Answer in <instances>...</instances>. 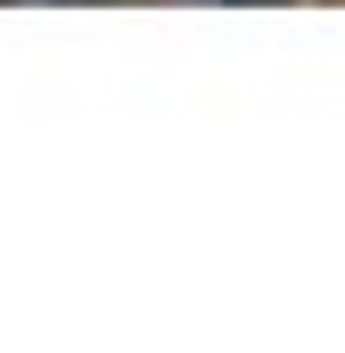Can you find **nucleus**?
Segmentation results:
<instances>
[{
	"label": "nucleus",
	"instance_id": "nucleus-2",
	"mask_svg": "<svg viewBox=\"0 0 345 353\" xmlns=\"http://www.w3.org/2000/svg\"><path fill=\"white\" fill-rule=\"evenodd\" d=\"M214 8H271V0H214Z\"/></svg>",
	"mask_w": 345,
	"mask_h": 353
},
{
	"label": "nucleus",
	"instance_id": "nucleus-1",
	"mask_svg": "<svg viewBox=\"0 0 345 353\" xmlns=\"http://www.w3.org/2000/svg\"><path fill=\"white\" fill-rule=\"evenodd\" d=\"M0 8H66V0H0Z\"/></svg>",
	"mask_w": 345,
	"mask_h": 353
}]
</instances>
